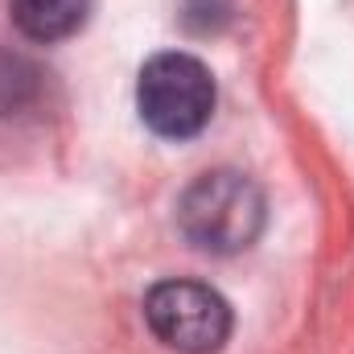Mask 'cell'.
I'll return each mask as SVG.
<instances>
[{
  "label": "cell",
  "mask_w": 354,
  "mask_h": 354,
  "mask_svg": "<svg viewBox=\"0 0 354 354\" xmlns=\"http://www.w3.org/2000/svg\"><path fill=\"white\" fill-rule=\"evenodd\" d=\"M268 223L264 189L235 169H210L194 177L177 198V231L189 248L210 256L248 252Z\"/></svg>",
  "instance_id": "1"
},
{
  "label": "cell",
  "mask_w": 354,
  "mask_h": 354,
  "mask_svg": "<svg viewBox=\"0 0 354 354\" xmlns=\"http://www.w3.org/2000/svg\"><path fill=\"white\" fill-rule=\"evenodd\" d=\"M8 12H12V25L29 41L50 46L83 29L91 0H8Z\"/></svg>",
  "instance_id": "4"
},
{
  "label": "cell",
  "mask_w": 354,
  "mask_h": 354,
  "mask_svg": "<svg viewBox=\"0 0 354 354\" xmlns=\"http://www.w3.org/2000/svg\"><path fill=\"white\" fill-rule=\"evenodd\" d=\"M145 322L177 354H214L227 346L235 313L227 297L202 280H161L145 297Z\"/></svg>",
  "instance_id": "3"
},
{
  "label": "cell",
  "mask_w": 354,
  "mask_h": 354,
  "mask_svg": "<svg viewBox=\"0 0 354 354\" xmlns=\"http://www.w3.org/2000/svg\"><path fill=\"white\" fill-rule=\"evenodd\" d=\"M0 87L8 91V83H4V79H0ZM21 95H25V83H12V99H21Z\"/></svg>",
  "instance_id": "5"
},
{
  "label": "cell",
  "mask_w": 354,
  "mask_h": 354,
  "mask_svg": "<svg viewBox=\"0 0 354 354\" xmlns=\"http://www.w3.org/2000/svg\"><path fill=\"white\" fill-rule=\"evenodd\" d=\"M214 75L202 58L165 50L140 66L136 79V111L149 124V132L165 140L198 136L214 115Z\"/></svg>",
  "instance_id": "2"
}]
</instances>
